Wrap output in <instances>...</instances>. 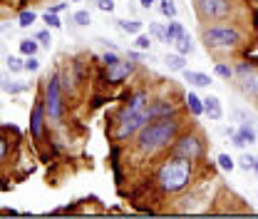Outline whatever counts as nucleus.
<instances>
[{
    "instance_id": "obj_1",
    "label": "nucleus",
    "mask_w": 258,
    "mask_h": 219,
    "mask_svg": "<svg viewBox=\"0 0 258 219\" xmlns=\"http://www.w3.org/2000/svg\"><path fill=\"white\" fill-rule=\"evenodd\" d=\"M179 132V122L176 120H169V117H159V120H149L147 125L139 129V137H137V147L144 152V155H154L164 147H169L174 142Z\"/></svg>"
},
{
    "instance_id": "obj_2",
    "label": "nucleus",
    "mask_w": 258,
    "mask_h": 219,
    "mask_svg": "<svg viewBox=\"0 0 258 219\" xmlns=\"http://www.w3.org/2000/svg\"><path fill=\"white\" fill-rule=\"evenodd\" d=\"M191 180V159L186 157H169L159 169V185L166 192H181Z\"/></svg>"
},
{
    "instance_id": "obj_3",
    "label": "nucleus",
    "mask_w": 258,
    "mask_h": 219,
    "mask_svg": "<svg viewBox=\"0 0 258 219\" xmlns=\"http://www.w3.org/2000/svg\"><path fill=\"white\" fill-rule=\"evenodd\" d=\"M241 40V35L236 28H228V25H211L204 30V42L206 48H214V50H228V48H236Z\"/></svg>"
},
{
    "instance_id": "obj_4",
    "label": "nucleus",
    "mask_w": 258,
    "mask_h": 219,
    "mask_svg": "<svg viewBox=\"0 0 258 219\" xmlns=\"http://www.w3.org/2000/svg\"><path fill=\"white\" fill-rule=\"evenodd\" d=\"M45 110L50 120H60L62 117V82L60 75H52L45 85Z\"/></svg>"
},
{
    "instance_id": "obj_5",
    "label": "nucleus",
    "mask_w": 258,
    "mask_h": 219,
    "mask_svg": "<svg viewBox=\"0 0 258 219\" xmlns=\"http://www.w3.org/2000/svg\"><path fill=\"white\" fill-rule=\"evenodd\" d=\"M149 120H152V117H149L147 110H142V112H122V115H119V127H117V132H114L117 140H127L129 135L139 132Z\"/></svg>"
},
{
    "instance_id": "obj_6",
    "label": "nucleus",
    "mask_w": 258,
    "mask_h": 219,
    "mask_svg": "<svg viewBox=\"0 0 258 219\" xmlns=\"http://www.w3.org/2000/svg\"><path fill=\"white\" fill-rule=\"evenodd\" d=\"M196 8L204 20H224L231 13V0H199Z\"/></svg>"
},
{
    "instance_id": "obj_7",
    "label": "nucleus",
    "mask_w": 258,
    "mask_h": 219,
    "mask_svg": "<svg viewBox=\"0 0 258 219\" xmlns=\"http://www.w3.org/2000/svg\"><path fill=\"white\" fill-rule=\"evenodd\" d=\"M204 152V145H201V140L199 137H194V135H186V137H181L176 145H174V155L179 157H186V159H199Z\"/></svg>"
},
{
    "instance_id": "obj_8",
    "label": "nucleus",
    "mask_w": 258,
    "mask_h": 219,
    "mask_svg": "<svg viewBox=\"0 0 258 219\" xmlns=\"http://www.w3.org/2000/svg\"><path fill=\"white\" fill-rule=\"evenodd\" d=\"M45 115H47V110H45V102H42V100H37V102L32 105V110H30V132H32V137H35V140H40V137H42Z\"/></svg>"
},
{
    "instance_id": "obj_9",
    "label": "nucleus",
    "mask_w": 258,
    "mask_h": 219,
    "mask_svg": "<svg viewBox=\"0 0 258 219\" xmlns=\"http://www.w3.org/2000/svg\"><path fill=\"white\" fill-rule=\"evenodd\" d=\"M147 112H149V117H152V120H159V117H169V115H174V112H176V107H174L171 102H166V100H154V102H149Z\"/></svg>"
},
{
    "instance_id": "obj_10",
    "label": "nucleus",
    "mask_w": 258,
    "mask_h": 219,
    "mask_svg": "<svg viewBox=\"0 0 258 219\" xmlns=\"http://www.w3.org/2000/svg\"><path fill=\"white\" fill-rule=\"evenodd\" d=\"M134 70V65L132 63H114L107 67V80L109 82H122L124 77H129V72Z\"/></svg>"
},
{
    "instance_id": "obj_11",
    "label": "nucleus",
    "mask_w": 258,
    "mask_h": 219,
    "mask_svg": "<svg viewBox=\"0 0 258 219\" xmlns=\"http://www.w3.org/2000/svg\"><path fill=\"white\" fill-rule=\"evenodd\" d=\"M241 87H243V93L258 97V70L251 67L248 72H243V75H241Z\"/></svg>"
},
{
    "instance_id": "obj_12",
    "label": "nucleus",
    "mask_w": 258,
    "mask_h": 219,
    "mask_svg": "<svg viewBox=\"0 0 258 219\" xmlns=\"http://www.w3.org/2000/svg\"><path fill=\"white\" fill-rule=\"evenodd\" d=\"M204 112L209 115V120H214V122H219L221 120V115H224V110H221V100L219 97H206L204 100Z\"/></svg>"
},
{
    "instance_id": "obj_13",
    "label": "nucleus",
    "mask_w": 258,
    "mask_h": 219,
    "mask_svg": "<svg viewBox=\"0 0 258 219\" xmlns=\"http://www.w3.org/2000/svg\"><path fill=\"white\" fill-rule=\"evenodd\" d=\"M147 107H149V95L144 93V90H139L134 97H129V105L122 112H142V110H147Z\"/></svg>"
},
{
    "instance_id": "obj_14",
    "label": "nucleus",
    "mask_w": 258,
    "mask_h": 219,
    "mask_svg": "<svg viewBox=\"0 0 258 219\" xmlns=\"http://www.w3.org/2000/svg\"><path fill=\"white\" fill-rule=\"evenodd\" d=\"M184 77H186V82H191V85H196V87H209V85H211V77L204 75V72L184 70Z\"/></svg>"
},
{
    "instance_id": "obj_15",
    "label": "nucleus",
    "mask_w": 258,
    "mask_h": 219,
    "mask_svg": "<svg viewBox=\"0 0 258 219\" xmlns=\"http://www.w3.org/2000/svg\"><path fill=\"white\" fill-rule=\"evenodd\" d=\"M184 35H186V30H184L181 23H176V20L166 23V42H174V40H179V37H184Z\"/></svg>"
},
{
    "instance_id": "obj_16",
    "label": "nucleus",
    "mask_w": 258,
    "mask_h": 219,
    "mask_svg": "<svg viewBox=\"0 0 258 219\" xmlns=\"http://www.w3.org/2000/svg\"><path fill=\"white\" fill-rule=\"evenodd\" d=\"M184 58H186V55H179V53H176V55H166L164 63H166L169 70H174V72H184V70H186V60H184Z\"/></svg>"
},
{
    "instance_id": "obj_17",
    "label": "nucleus",
    "mask_w": 258,
    "mask_h": 219,
    "mask_svg": "<svg viewBox=\"0 0 258 219\" xmlns=\"http://www.w3.org/2000/svg\"><path fill=\"white\" fill-rule=\"evenodd\" d=\"M186 107H189L191 115H201V112H204V100H199L196 93H189L186 95Z\"/></svg>"
},
{
    "instance_id": "obj_18",
    "label": "nucleus",
    "mask_w": 258,
    "mask_h": 219,
    "mask_svg": "<svg viewBox=\"0 0 258 219\" xmlns=\"http://www.w3.org/2000/svg\"><path fill=\"white\" fill-rule=\"evenodd\" d=\"M117 23H119V30L129 32V35H139L144 28V23H139V20H117Z\"/></svg>"
},
{
    "instance_id": "obj_19",
    "label": "nucleus",
    "mask_w": 258,
    "mask_h": 219,
    "mask_svg": "<svg viewBox=\"0 0 258 219\" xmlns=\"http://www.w3.org/2000/svg\"><path fill=\"white\" fill-rule=\"evenodd\" d=\"M174 45H176V53L179 55H189L194 50V42L189 35H184V37H179V40H174Z\"/></svg>"
},
{
    "instance_id": "obj_20",
    "label": "nucleus",
    "mask_w": 258,
    "mask_h": 219,
    "mask_svg": "<svg viewBox=\"0 0 258 219\" xmlns=\"http://www.w3.org/2000/svg\"><path fill=\"white\" fill-rule=\"evenodd\" d=\"M37 48H40V42H37V37L35 40H20V55H37Z\"/></svg>"
},
{
    "instance_id": "obj_21",
    "label": "nucleus",
    "mask_w": 258,
    "mask_h": 219,
    "mask_svg": "<svg viewBox=\"0 0 258 219\" xmlns=\"http://www.w3.org/2000/svg\"><path fill=\"white\" fill-rule=\"evenodd\" d=\"M238 135H241V140H243L246 145H253V142L258 140V132H253V129L248 127V122H246V125H241V127H238Z\"/></svg>"
},
{
    "instance_id": "obj_22",
    "label": "nucleus",
    "mask_w": 258,
    "mask_h": 219,
    "mask_svg": "<svg viewBox=\"0 0 258 219\" xmlns=\"http://www.w3.org/2000/svg\"><path fill=\"white\" fill-rule=\"evenodd\" d=\"M159 10H161V15H164V18H169V20H174V18H176V5H174V0H161Z\"/></svg>"
},
{
    "instance_id": "obj_23",
    "label": "nucleus",
    "mask_w": 258,
    "mask_h": 219,
    "mask_svg": "<svg viewBox=\"0 0 258 219\" xmlns=\"http://www.w3.org/2000/svg\"><path fill=\"white\" fill-rule=\"evenodd\" d=\"M0 85H3V90L10 95H20L23 90H25V85H18V82H10L8 77H0Z\"/></svg>"
},
{
    "instance_id": "obj_24",
    "label": "nucleus",
    "mask_w": 258,
    "mask_h": 219,
    "mask_svg": "<svg viewBox=\"0 0 258 219\" xmlns=\"http://www.w3.org/2000/svg\"><path fill=\"white\" fill-rule=\"evenodd\" d=\"M72 20H75L77 25H82V28H85V25H90V23H92V15H90L87 10H77V13L72 15Z\"/></svg>"
},
{
    "instance_id": "obj_25",
    "label": "nucleus",
    "mask_w": 258,
    "mask_h": 219,
    "mask_svg": "<svg viewBox=\"0 0 258 219\" xmlns=\"http://www.w3.org/2000/svg\"><path fill=\"white\" fill-rule=\"evenodd\" d=\"M149 35L161 40V42H166V28H161L159 23H152V25H149Z\"/></svg>"
},
{
    "instance_id": "obj_26",
    "label": "nucleus",
    "mask_w": 258,
    "mask_h": 219,
    "mask_svg": "<svg viewBox=\"0 0 258 219\" xmlns=\"http://www.w3.org/2000/svg\"><path fill=\"white\" fill-rule=\"evenodd\" d=\"M8 70H10V72H23V70H25V60L10 55V58H8Z\"/></svg>"
},
{
    "instance_id": "obj_27",
    "label": "nucleus",
    "mask_w": 258,
    "mask_h": 219,
    "mask_svg": "<svg viewBox=\"0 0 258 219\" xmlns=\"http://www.w3.org/2000/svg\"><path fill=\"white\" fill-rule=\"evenodd\" d=\"M42 20H45V23H47L50 28H55V30H57V28H62V23H60V18H57V13H50V10H47V13L42 15Z\"/></svg>"
},
{
    "instance_id": "obj_28",
    "label": "nucleus",
    "mask_w": 258,
    "mask_h": 219,
    "mask_svg": "<svg viewBox=\"0 0 258 219\" xmlns=\"http://www.w3.org/2000/svg\"><path fill=\"white\" fill-rule=\"evenodd\" d=\"M35 18H37L35 13H30V10H23V13H20V23H18V25H20V28H30L32 23H35Z\"/></svg>"
},
{
    "instance_id": "obj_29",
    "label": "nucleus",
    "mask_w": 258,
    "mask_h": 219,
    "mask_svg": "<svg viewBox=\"0 0 258 219\" xmlns=\"http://www.w3.org/2000/svg\"><path fill=\"white\" fill-rule=\"evenodd\" d=\"M152 42H154V40H152V35H142V32L137 35V48H139V50H149V48H152Z\"/></svg>"
},
{
    "instance_id": "obj_30",
    "label": "nucleus",
    "mask_w": 258,
    "mask_h": 219,
    "mask_svg": "<svg viewBox=\"0 0 258 219\" xmlns=\"http://www.w3.org/2000/svg\"><path fill=\"white\" fill-rule=\"evenodd\" d=\"M214 70H216V75H219L221 80H228V77L233 75V70H231L228 65H224V63H219V65H216V67H214Z\"/></svg>"
},
{
    "instance_id": "obj_31",
    "label": "nucleus",
    "mask_w": 258,
    "mask_h": 219,
    "mask_svg": "<svg viewBox=\"0 0 258 219\" xmlns=\"http://www.w3.org/2000/svg\"><path fill=\"white\" fill-rule=\"evenodd\" d=\"M219 167H221L224 172H231L236 164H233V159H231L228 155H219Z\"/></svg>"
},
{
    "instance_id": "obj_32",
    "label": "nucleus",
    "mask_w": 258,
    "mask_h": 219,
    "mask_svg": "<svg viewBox=\"0 0 258 219\" xmlns=\"http://www.w3.org/2000/svg\"><path fill=\"white\" fill-rule=\"evenodd\" d=\"M37 67H40V60H37L35 55H28V58H25V70H28V72H35Z\"/></svg>"
},
{
    "instance_id": "obj_33",
    "label": "nucleus",
    "mask_w": 258,
    "mask_h": 219,
    "mask_svg": "<svg viewBox=\"0 0 258 219\" xmlns=\"http://www.w3.org/2000/svg\"><path fill=\"white\" fill-rule=\"evenodd\" d=\"M37 40H40V45H45V48H50V42H52V37H50V30H40L35 35Z\"/></svg>"
},
{
    "instance_id": "obj_34",
    "label": "nucleus",
    "mask_w": 258,
    "mask_h": 219,
    "mask_svg": "<svg viewBox=\"0 0 258 219\" xmlns=\"http://www.w3.org/2000/svg\"><path fill=\"white\" fill-rule=\"evenodd\" d=\"M102 63L107 65V67H109V65L119 63V58H117V53H114V50H112V53H104V55H102Z\"/></svg>"
},
{
    "instance_id": "obj_35",
    "label": "nucleus",
    "mask_w": 258,
    "mask_h": 219,
    "mask_svg": "<svg viewBox=\"0 0 258 219\" xmlns=\"http://www.w3.org/2000/svg\"><path fill=\"white\" fill-rule=\"evenodd\" d=\"M97 8L104 10V13H112V10H114V3H112V0H97Z\"/></svg>"
},
{
    "instance_id": "obj_36",
    "label": "nucleus",
    "mask_w": 258,
    "mask_h": 219,
    "mask_svg": "<svg viewBox=\"0 0 258 219\" xmlns=\"http://www.w3.org/2000/svg\"><path fill=\"white\" fill-rule=\"evenodd\" d=\"M241 167H243L246 172H248V169H253V157H251V155H246L243 159H241Z\"/></svg>"
},
{
    "instance_id": "obj_37",
    "label": "nucleus",
    "mask_w": 258,
    "mask_h": 219,
    "mask_svg": "<svg viewBox=\"0 0 258 219\" xmlns=\"http://www.w3.org/2000/svg\"><path fill=\"white\" fill-rule=\"evenodd\" d=\"M64 8H67V3H57V5H52V8H50V13H62Z\"/></svg>"
},
{
    "instance_id": "obj_38",
    "label": "nucleus",
    "mask_w": 258,
    "mask_h": 219,
    "mask_svg": "<svg viewBox=\"0 0 258 219\" xmlns=\"http://www.w3.org/2000/svg\"><path fill=\"white\" fill-rule=\"evenodd\" d=\"M5 152H8V145H5V140H3V137H0V159H3V157H5Z\"/></svg>"
},
{
    "instance_id": "obj_39",
    "label": "nucleus",
    "mask_w": 258,
    "mask_h": 219,
    "mask_svg": "<svg viewBox=\"0 0 258 219\" xmlns=\"http://www.w3.org/2000/svg\"><path fill=\"white\" fill-rule=\"evenodd\" d=\"M139 3H142V8H152L154 5V0H139Z\"/></svg>"
},
{
    "instance_id": "obj_40",
    "label": "nucleus",
    "mask_w": 258,
    "mask_h": 219,
    "mask_svg": "<svg viewBox=\"0 0 258 219\" xmlns=\"http://www.w3.org/2000/svg\"><path fill=\"white\" fill-rule=\"evenodd\" d=\"M253 169L258 172V157H253Z\"/></svg>"
},
{
    "instance_id": "obj_41",
    "label": "nucleus",
    "mask_w": 258,
    "mask_h": 219,
    "mask_svg": "<svg viewBox=\"0 0 258 219\" xmlns=\"http://www.w3.org/2000/svg\"><path fill=\"white\" fill-rule=\"evenodd\" d=\"M72 3H80V0H72Z\"/></svg>"
}]
</instances>
